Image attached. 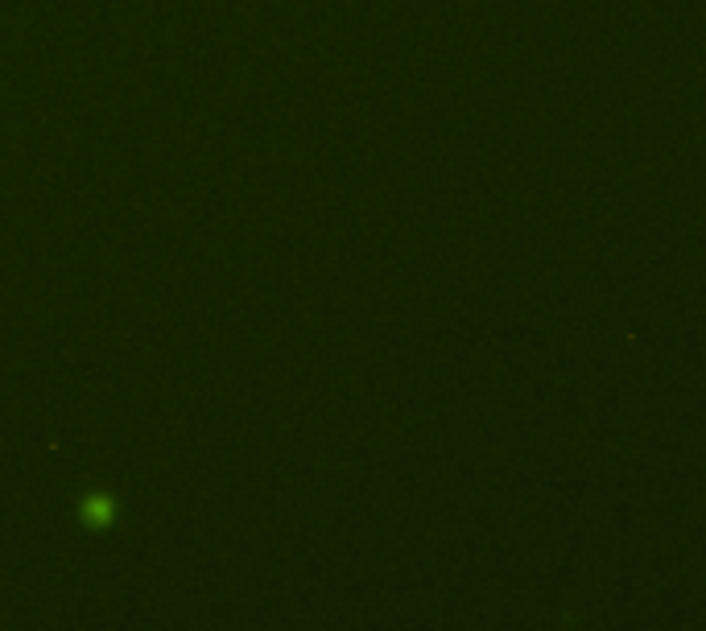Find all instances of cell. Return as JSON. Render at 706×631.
Returning <instances> with one entry per match:
<instances>
[{"label":"cell","mask_w":706,"mask_h":631,"mask_svg":"<svg viewBox=\"0 0 706 631\" xmlns=\"http://www.w3.org/2000/svg\"><path fill=\"white\" fill-rule=\"evenodd\" d=\"M112 500H108V496H91V500L83 503V520H87V524H112Z\"/></svg>","instance_id":"obj_1"}]
</instances>
